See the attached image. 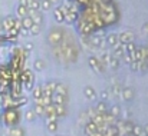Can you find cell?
Instances as JSON below:
<instances>
[{
    "mask_svg": "<svg viewBox=\"0 0 148 136\" xmlns=\"http://www.w3.org/2000/svg\"><path fill=\"white\" fill-rule=\"evenodd\" d=\"M27 1H30V0H27Z\"/></svg>",
    "mask_w": 148,
    "mask_h": 136,
    "instance_id": "cell-42",
    "label": "cell"
},
{
    "mask_svg": "<svg viewBox=\"0 0 148 136\" xmlns=\"http://www.w3.org/2000/svg\"><path fill=\"white\" fill-rule=\"evenodd\" d=\"M143 33H147V35H148V22L144 24V26H143Z\"/></svg>",
    "mask_w": 148,
    "mask_h": 136,
    "instance_id": "cell-40",
    "label": "cell"
},
{
    "mask_svg": "<svg viewBox=\"0 0 148 136\" xmlns=\"http://www.w3.org/2000/svg\"><path fill=\"white\" fill-rule=\"evenodd\" d=\"M27 16L32 17V20H33L35 24H40V26H42L43 16H42V12H40V10H32V9H27Z\"/></svg>",
    "mask_w": 148,
    "mask_h": 136,
    "instance_id": "cell-5",
    "label": "cell"
},
{
    "mask_svg": "<svg viewBox=\"0 0 148 136\" xmlns=\"http://www.w3.org/2000/svg\"><path fill=\"white\" fill-rule=\"evenodd\" d=\"M29 50H30V52H32V50H33V45H32V43H27V45L25 46V52H26V53H27V52H29Z\"/></svg>",
    "mask_w": 148,
    "mask_h": 136,
    "instance_id": "cell-39",
    "label": "cell"
},
{
    "mask_svg": "<svg viewBox=\"0 0 148 136\" xmlns=\"http://www.w3.org/2000/svg\"><path fill=\"white\" fill-rule=\"evenodd\" d=\"M16 14H17V19H23V17H26V16H27V7L19 4L17 9H16Z\"/></svg>",
    "mask_w": 148,
    "mask_h": 136,
    "instance_id": "cell-16",
    "label": "cell"
},
{
    "mask_svg": "<svg viewBox=\"0 0 148 136\" xmlns=\"http://www.w3.org/2000/svg\"><path fill=\"white\" fill-rule=\"evenodd\" d=\"M38 1H42V0H38Z\"/></svg>",
    "mask_w": 148,
    "mask_h": 136,
    "instance_id": "cell-41",
    "label": "cell"
},
{
    "mask_svg": "<svg viewBox=\"0 0 148 136\" xmlns=\"http://www.w3.org/2000/svg\"><path fill=\"white\" fill-rule=\"evenodd\" d=\"M33 80H35V76L30 78V79H27L26 82H23V83H22L23 88H25L26 90H32V88H33Z\"/></svg>",
    "mask_w": 148,
    "mask_h": 136,
    "instance_id": "cell-28",
    "label": "cell"
},
{
    "mask_svg": "<svg viewBox=\"0 0 148 136\" xmlns=\"http://www.w3.org/2000/svg\"><path fill=\"white\" fill-rule=\"evenodd\" d=\"M20 23H22V29H25V30H27V32H29V29L35 24L30 16H26V17L20 19Z\"/></svg>",
    "mask_w": 148,
    "mask_h": 136,
    "instance_id": "cell-10",
    "label": "cell"
},
{
    "mask_svg": "<svg viewBox=\"0 0 148 136\" xmlns=\"http://www.w3.org/2000/svg\"><path fill=\"white\" fill-rule=\"evenodd\" d=\"M84 95H85V97H88L89 100H94L95 96H97V93H95L92 86H85V88H84Z\"/></svg>",
    "mask_w": 148,
    "mask_h": 136,
    "instance_id": "cell-14",
    "label": "cell"
},
{
    "mask_svg": "<svg viewBox=\"0 0 148 136\" xmlns=\"http://www.w3.org/2000/svg\"><path fill=\"white\" fill-rule=\"evenodd\" d=\"M29 32H30V35H33V36H38V35L40 33V24H33V26L29 29Z\"/></svg>",
    "mask_w": 148,
    "mask_h": 136,
    "instance_id": "cell-32",
    "label": "cell"
},
{
    "mask_svg": "<svg viewBox=\"0 0 148 136\" xmlns=\"http://www.w3.org/2000/svg\"><path fill=\"white\" fill-rule=\"evenodd\" d=\"M32 96H33V99L38 102V100H40L42 97H43V88L42 86H38V88H35L33 92H32Z\"/></svg>",
    "mask_w": 148,
    "mask_h": 136,
    "instance_id": "cell-18",
    "label": "cell"
},
{
    "mask_svg": "<svg viewBox=\"0 0 148 136\" xmlns=\"http://www.w3.org/2000/svg\"><path fill=\"white\" fill-rule=\"evenodd\" d=\"M65 103H66V96L56 95V93L52 95V105H65Z\"/></svg>",
    "mask_w": 148,
    "mask_h": 136,
    "instance_id": "cell-11",
    "label": "cell"
},
{
    "mask_svg": "<svg viewBox=\"0 0 148 136\" xmlns=\"http://www.w3.org/2000/svg\"><path fill=\"white\" fill-rule=\"evenodd\" d=\"M14 22H16V19L12 17V16L4 17V19L0 22V24H1V30L6 33V32H9L10 29H14Z\"/></svg>",
    "mask_w": 148,
    "mask_h": 136,
    "instance_id": "cell-4",
    "label": "cell"
},
{
    "mask_svg": "<svg viewBox=\"0 0 148 136\" xmlns=\"http://www.w3.org/2000/svg\"><path fill=\"white\" fill-rule=\"evenodd\" d=\"M130 42H134V36L131 32H122L118 35V43H122V45H127Z\"/></svg>",
    "mask_w": 148,
    "mask_h": 136,
    "instance_id": "cell-7",
    "label": "cell"
},
{
    "mask_svg": "<svg viewBox=\"0 0 148 136\" xmlns=\"http://www.w3.org/2000/svg\"><path fill=\"white\" fill-rule=\"evenodd\" d=\"M134 96H135V92H134L132 88H125V89H122L121 93H119V97H121L122 100H125V102L132 100V99H134Z\"/></svg>",
    "mask_w": 148,
    "mask_h": 136,
    "instance_id": "cell-6",
    "label": "cell"
},
{
    "mask_svg": "<svg viewBox=\"0 0 148 136\" xmlns=\"http://www.w3.org/2000/svg\"><path fill=\"white\" fill-rule=\"evenodd\" d=\"M66 30H63V29H60V27H55V29H52L49 33V36H48V42H49V45L52 47H59V46L63 43V40H65V37H66Z\"/></svg>",
    "mask_w": 148,
    "mask_h": 136,
    "instance_id": "cell-2",
    "label": "cell"
},
{
    "mask_svg": "<svg viewBox=\"0 0 148 136\" xmlns=\"http://www.w3.org/2000/svg\"><path fill=\"white\" fill-rule=\"evenodd\" d=\"M101 97H102V102H106V99L109 97V92L108 90H103L101 93Z\"/></svg>",
    "mask_w": 148,
    "mask_h": 136,
    "instance_id": "cell-37",
    "label": "cell"
},
{
    "mask_svg": "<svg viewBox=\"0 0 148 136\" xmlns=\"http://www.w3.org/2000/svg\"><path fill=\"white\" fill-rule=\"evenodd\" d=\"M25 118H26V120H29V122H33V120H36L38 115L35 113V110H33V109H30V110H27V112H26Z\"/></svg>",
    "mask_w": 148,
    "mask_h": 136,
    "instance_id": "cell-22",
    "label": "cell"
},
{
    "mask_svg": "<svg viewBox=\"0 0 148 136\" xmlns=\"http://www.w3.org/2000/svg\"><path fill=\"white\" fill-rule=\"evenodd\" d=\"M88 63H89V66L92 67V70H94V72H99V73L105 72V66L99 62L97 56H91V57L88 59Z\"/></svg>",
    "mask_w": 148,
    "mask_h": 136,
    "instance_id": "cell-3",
    "label": "cell"
},
{
    "mask_svg": "<svg viewBox=\"0 0 148 136\" xmlns=\"http://www.w3.org/2000/svg\"><path fill=\"white\" fill-rule=\"evenodd\" d=\"M98 57V60L103 65V66H108V63H109V59H111V56H109V53L106 52V50H102L101 52V54L97 56Z\"/></svg>",
    "mask_w": 148,
    "mask_h": 136,
    "instance_id": "cell-12",
    "label": "cell"
},
{
    "mask_svg": "<svg viewBox=\"0 0 148 136\" xmlns=\"http://www.w3.org/2000/svg\"><path fill=\"white\" fill-rule=\"evenodd\" d=\"M9 136H25V131L20 126H13L9 131Z\"/></svg>",
    "mask_w": 148,
    "mask_h": 136,
    "instance_id": "cell-17",
    "label": "cell"
},
{
    "mask_svg": "<svg viewBox=\"0 0 148 136\" xmlns=\"http://www.w3.org/2000/svg\"><path fill=\"white\" fill-rule=\"evenodd\" d=\"M124 53H127V52H125V45H122V43H118V45L115 46V47H112V57L121 59Z\"/></svg>",
    "mask_w": 148,
    "mask_h": 136,
    "instance_id": "cell-8",
    "label": "cell"
},
{
    "mask_svg": "<svg viewBox=\"0 0 148 136\" xmlns=\"http://www.w3.org/2000/svg\"><path fill=\"white\" fill-rule=\"evenodd\" d=\"M55 113L58 118L66 116V106L65 105H55Z\"/></svg>",
    "mask_w": 148,
    "mask_h": 136,
    "instance_id": "cell-15",
    "label": "cell"
},
{
    "mask_svg": "<svg viewBox=\"0 0 148 136\" xmlns=\"http://www.w3.org/2000/svg\"><path fill=\"white\" fill-rule=\"evenodd\" d=\"M111 96H119V93H121V88L118 86V85H115L112 89H111Z\"/></svg>",
    "mask_w": 148,
    "mask_h": 136,
    "instance_id": "cell-34",
    "label": "cell"
},
{
    "mask_svg": "<svg viewBox=\"0 0 148 136\" xmlns=\"http://www.w3.org/2000/svg\"><path fill=\"white\" fill-rule=\"evenodd\" d=\"M130 66H131V69L132 70H140V62H137V60H132L131 63H130Z\"/></svg>",
    "mask_w": 148,
    "mask_h": 136,
    "instance_id": "cell-35",
    "label": "cell"
},
{
    "mask_svg": "<svg viewBox=\"0 0 148 136\" xmlns=\"http://www.w3.org/2000/svg\"><path fill=\"white\" fill-rule=\"evenodd\" d=\"M86 115H88V116H89V118L92 119V118H94V116L97 115V110H95V109H92V107H89V109H88V113H86Z\"/></svg>",
    "mask_w": 148,
    "mask_h": 136,
    "instance_id": "cell-38",
    "label": "cell"
},
{
    "mask_svg": "<svg viewBox=\"0 0 148 136\" xmlns=\"http://www.w3.org/2000/svg\"><path fill=\"white\" fill-rule=\"evenodd\" d=\"M33 110H35V113L38 115V116H45V105H42L40 102H36V105H35V107H33Z\"/></svg>",
    "mask_w": 148,
    "mask_h": 136,
    "instance_id": "cell-20",
    "label": "cell"
},
{
    "mask_svg": "<svg viewBox=\"0 0 148 136\" xmlns=\"http://www.w3.org/2000/svg\"><path fill=\"white\" fill-rule=\"evenodd\" d=\"M56 85H58L56 82H52V80H50V82H48V83L43 86V89H45V90H48V92H50V93H55Z\"/></svg>",
    "mask_w": 148,
    "mask_h": 136,
    "instance_id": "cell-26",
    "label": "cell"
},
{
    "mask_svg": "<svg viewBox=\"0 0 148 136\" xmlns=\"http://www.w3.org/2000/svg\"><path fill=\"white\" fill-rule=\"evenodd\" d=\"M56 95H62V96H68V88L62 83H58L56 85V89H55Z\"/></svg>",
    "mask_w": 148,
    "mask_h": 136,
    "instance_id": "cell-19",
    "label": "cell"
},
{
    "mask_svg": "<svg viewBox=\"0 0 148 136\" xmlns=\"http://www.w3.org/2000/svg\"><path fill=\"white\" fill-rule=\"evenodd\" d=\"M20 119H22V113L17 107H7L3 110L1 116H0V120L4 126L7 128H13V126H19L20 123Z\"/></svg>",
    "mask_w": 148,
    "mask_h": 136,
    "instance_id": "cell-1",
    "label": "cell"
},
{
    "mask_svg": "<svg viewBox=\"0 0 148 136\" xmlns=\"http://www.w3.org/2000/svg\"><path fill=\"white\" fill-rule=\"evenodd\" d=\"M33 66H35V69H36V70H42V69H45L46 63H45L42 59H38V60L33 63Z\"/></svg>",
    "mask_w": 148,
    "mask_h": 136,
    "instance_id": "cell-30",
    "label": "cell"
},
{
    "mask_svg": "<svg viewBox=\"0 0 148 136\" xmlns=\"http://www.w3.org/2000/svg\"><path fill=\"white\" fill-rule=\"evenodd\" d=\"M48 131L50 133H56L58 131V122H48Z\"/></svg>",
    "mask_w": 148,
    "mask_h": 136,
    "instance_id": "cell-33",
    "label": "cell"
},
{
    "mask_svg": "<svg viewBox=\"0 0 148 136\" xmlns=\"http://www.w3.org/2000/svg\"><path fill=\"white\" fill-rule=\"evenodd\" d=\"M27 9H32V10H40V1L38 0H30L27 3Z\"/></svg>",
    "mask_w": 148,
    "mask_h": 136,
    "instance_id": "cell-23",
    "label": "cell"
},
{
    "mask_svg": "<svg viewBox=\"0 0 148 136\" xmlns=\"http://www.w3.org/2000/svg\"><path fill=\"white\" fill-rule=\"evenodd\" d=\"M122 57H124V62H125V63H128V65L132 62V57H131V54H130V53H124V54H122Z\"/></svg>",
    "mask_w": 148,
    "mask_h": 136,
    "instance_id": "cell-36",
    "label": "cell"
},
{
    "mask_svg": "<svg viewBox=\"0 0 148 136\" xmlns=\"http://www.w3.org/2000/svg\"><path fill=\"white\" fill-rule=\"evenodd\" d=\"M95 110H97V113H105V112H108V107H106L105 102H102V100H101L98 105H97Z\"/></svg>",
    "mask_w": 148,
    "mask_h": 136,
    "instance_id": "cell-24",
    "label": "cell"
},
{
    "mask_svg": "<svg viewBox=\"0 0 148 136\" xmlns=\"http://www.w3.org/2000/svg\"><path fill=\"white\" fill-rule=\"evenodd\" d=\"M53 16H55V19H56V22H63V13L60 12V9L59 7H56L55 10H53Z\"/></svg>",
    "mask_w": 148,
    "mask_h": 136,
    "instance_id": "cell-25",
    "label": "cell"
},
{
    "mask_svg": "<svg viewBox=\"0 0 148 136\" xmlns=\"http://www.w3.org/2000/svg\"><path fill=\"white\" fill-rule=\"evenodd\" d=\"M76 19H78V12H75V10H69V12L65 14L63 22H66V23H73V22H76Z\"/></svg>",
    "mask_w": 148,
    "mask_h": 136,
    "instance_id": "cell-9",
    "label": "cell"
},
{
    "mask_svg": "<svg viewBox=\"0 0 148 136\" xmlns=\"http://www.w3.org/2000/svg\"><path fill=\"white\" fill-rule=\"evenodd\" d=\"M109 113H111L114 118H118V116L121 115V107H119L118 105H114V106H111V109H109Z\"/></svg>",
    "mask_w": 148,
    "mask_h": 136,
    "instance_id": "cell-21",
    "label": "cell"
},
{
    "mask_svg": "<svg viewBox=\"0 0 148 136\" xmlns=\"http://www.w3.org/2000/svg\"><path fill=\"white\" fill-rule=\"evenodd\" d=\"M147 136H148V135H147Z\"/></svg>",
    "mask_w": 148,
    "mask_h": 136,
    "instance_id": "cell-43",
    "label": "cell"
},
{
    "mask_svg": "<svg viewBox=\"0 0 148 136\" xmlns=\"http://www.w3.org/2000/svg\"><path fill=\"white\" fill-rule=\"evenodd\" d=\"M105 40H106V45H109L111 47H115L118 45V35L116 33H111V35L106 36Z\"/></svg>",
    "mask_w": 148,
    "mask_h": 136,
    "instance_id": "cell-13",
    "label": "cell"
},
{
    "mask_svg": "<svg viewBox=\"0 0 148 136\" xmlns=\"http://www.w3.org/2000/svg\"><path fill=\"white\" fill-rule=\"evenodd\" d=\"M144 133V129L141 128V126H138V125H134V128H132V132H131V135L134 136H141Z\"/></svg>",
    "mask_w": 148,
    "mask_h": 136,
    "instance_id": "cell-29",
    "label": "cell"
},
{
    "mask_svg": "<svg viewBox=\"0 0 148 136\" xmlns=\"http://www.w3.org/2000/svg\"><path fill=\"white\" fill-rule=\"evenodd\" d=\"M108 66H109L111 69H118V66H119V59H116V57H112V56H111Z\"/></svg>",
    "mask_w": 148,
    "mask_h": 136,
    "instance_id": "cell-27",
    "label": "cell"
},
{
    "mask_svg": "<svg viewBox=\"0 0 148 136\" xmlns=\"http://www.w3.org/2000/svg\"><path fill=\"white\" fill-rule=\"evenodd\" d=\"M52 6H53V3H52L50 0H42V1H40V9H42V10H49Z\"/></svg>",
    "mask_w": 148,
    "mask_h": 136,
    "instance_id": "cell-31",
    "label": "cell"
}]
</instances>
